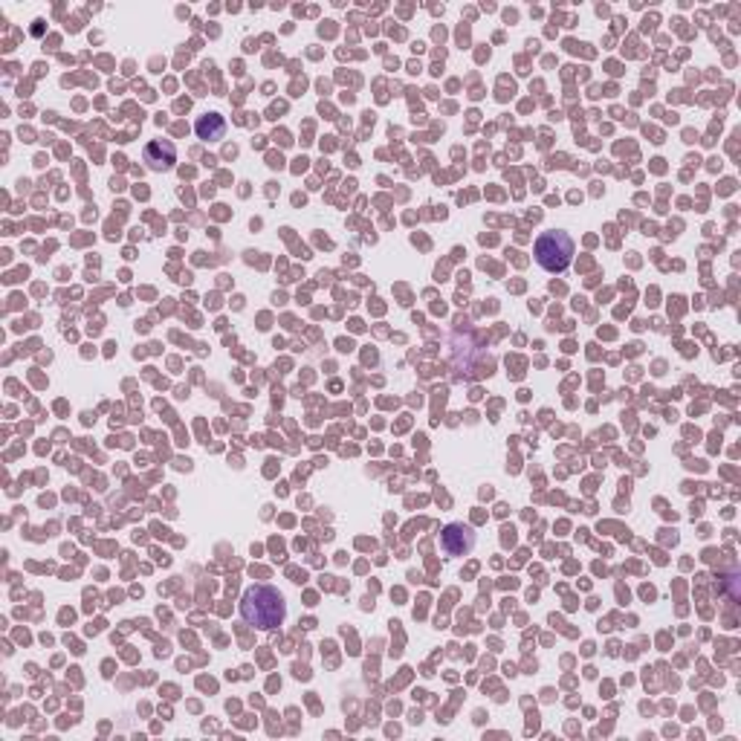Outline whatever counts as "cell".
Wrapping results in <instances>:
<instances>
[{
    "mask_svg": "<svg viewBox=\"0 0 741 741\" xmlns=\"http://www.w3.org/2000/svg\"><path fill=\"white\" fill-rule=\"evenodd\" d=\"M440 548L446 556H467L475 548V530L463 521H452L446 530L440 533Z\"/></svg>",
    "mask_w": 741,
    "mask_h": 741,
    "instance_id": "obj_3",
    "label": "cell"
},
{
    "mask_svg": "<svg viewBox=\"0 0 741 741\" xmlns=\"http://www.w3.org/2000/svg\"><path fill=\"white\" fill-rule=\"evenodd\" d=\"M240 614L255 629L273 631L287 617V602L281 597V590L273 585H252L240 599Z\"/></svg>",
    "mask_w": 741,
    "mask_h": 741,
    "instance_id": "obj_1",
    "label": "cell"
},
{
    "mask_svg": "<svg viewBox=\"0 0 741 741\" xmlns=\"http://www.w3.org/2000/svg\"><path fill=\"white\" fill-rule=\"evenodd\" d=\"M574 252H576L574 238L562 229L544 232V235H539V240H536V261L542 270H548L553 275L565 273L567 266L574 264Z\"/></svg>",
    "mask_w": 741,
    "mask_h": 741,
    "instance_id": "obj_2",
    "label": "cell"
},
{
    "mask_svg": "<svg viewBox=\"0 0 741 741\" xmlns=\"http://www.w3.org/2000/svg\"><path fill=\"white\" fill-rule=\"evenodd\" d=\"M197 136L200 139H224L226 134V122H224V116H217V113H206L197 119Z\"/></svg>",
    "mask_w": 741,
    "mask_h": 741,
    "instance_id": "obj_5",
    "label": "cell"
},
{
    "mask_svg": "<svg viewBox=\"0 0 741 741\" xmlns=\"http://www.w3.org/2000/svg\"><path fill=\"white\" fill-rule=\"evenodd\" d=\"M145 162L151 171H168L177 162V148L168 139H157V142H151L145 148Z\"/></svg>",
    "mask_w": 741,
    "mask_h": 741,
    "instance_id": "obj_4",
    "label": "cell"
}]
</instances>
